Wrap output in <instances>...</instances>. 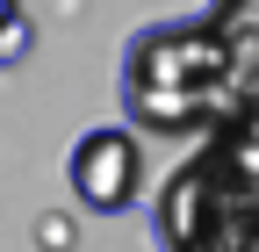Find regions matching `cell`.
<instances>
[{
	"label": "cell",
	"mask_w": 259,
	"mask_h": 252,
	"mask_svg": "<svg viewBox=\"0 0 259 252\" xmlns=\"http://www.w3.org/2000/svg\"><path fill=\"white\" fill-rule=\"evenodd\" d=\"M122 115L151 137H202L216 122H231V51H223L209 15H173L144 22L122 44Z\"/></svg>",
	"instance_id": "obj_1"
},
{
	"label": "cell",
	"mask_w": 259,
	"mask_h": 252,
	"mask_svg": "<svg viewBox=\"0 0 259 252\" xmlns=\"http://www.w3.org/2000/svg\"><path fill=\"white\" fill-rule=\"evenodd\" d=\"M158 252H259V130L216 122L151 202Z\"/></svg>",
	"instance_id": "obj_2"
},
{
	"label": "cell",
	"mask_w": 259,
	"mask_h": 252,
	"mask_svg": "<svg viewBox=\"0 0 259 252\" xmlns=\"http://www.w3.org/2000/svg\"><path fill=\"white\" fill-rule=\"evenodd\" d=\"M65 187H72V202L87 216H122L130 202H137V187H144V144H137V130H122V122L79 130L72 151H65Z\"/></svg>",
	"instance_id": "obj_3"
},
{
	"label": "cell",
	"mask_w": 259,
	"mask_h": 252,
	"mask_svg": "<svg viewBox=\"0 0 259 252\" xmlns=\"http://www.w3.org/2000/svg\"><path fill=\"white\" fill-rule=\"evenodd\" d=\"M209 22L231 51V115L259 130V0H216Z\"/></svg>",
	"instance_id": "obj_4"
},
{
	"label": "cell",
	"mask_w": 259,
	"mask_h": 252,
	"mask_svg": "<svg viewBox=\"0 0 259 252\" xmlns=\"http://www.w3.org/2000/svg\"><path fill=\"white\" fill-rule=\"evenodd\" d=\"M29 44H36V29H29V8L22 0H0V65H22Z\"/></svg>",
	"instance_id": "obj_5"
}]
</instances>
